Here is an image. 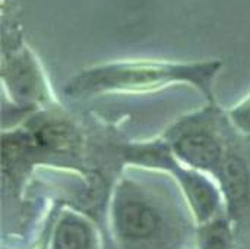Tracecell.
Instances as JSON below:
<instances>
[{"mask_svg":"<svg viewBox=\"0 0 250 249\" xmlns=\"http://www.w3.org/2000/svg\"><path fill=\"white\" fill-rule=\"evenodd\" d=\"M161 136L185 166L212 178L242 135L218 103H207L174 119Z\"/></svg>","mask_w":250,"mask_h":249,"instance_id":"7a4b0ae2","label":"cell"},{"mask_svg":"<svg viewBox=\"0 0 250 249\" xmlns=\"http://www.w3.org/2000/svg\"><path fill=\"white\" fill-rule=\"evenodd\" d=\"M226 113L234 129L242 136L250 139V92L227 109Z\"/></svg>","mask_w":250,"mask_h":249,"instance_id":"52a82bcc","label":"cell"},{"mask_svg":"<svg viewBox=\"0 0 250 249\" xmlns=\"http://www.w3.org/2000/svg\"><path fill=\"white\" fill-rule=\"evenodd\" d=\"M212 179L217 182L230 208H237L249 200L250 167L248 160L242 156L237 142L231 147Z\"/></svg>","mask_w":250,"mask_h":249,"instance_id":"5b68a950","label":"cell"},{"mask_svg":"<svg viewBox=\"0 0 250 249\" xmlns=\"http://www.w3.org/2000/svg\"><path fill=\"white\" fill-rule=\"evenodd\" d=\"M204 249H230V233L223 222L214 223L204 235Z\"/></svg>","mask_w":250,"mask_h":249,"instance_id":"ba28073f","label":"cell"},{"mask_svg":"<svg viewBox=\"0 0 250 249\" xmlns=\"http://www.w3.org/2000/svg\"><path fill=\"white\" fill-rule=\"evenodd\" d=\"M1 87L4 98L23 117L60 104L35 51L12 28L10 37L3 32Z\"/></svg>","mask_w":250,"mask_h":249,"instance_id":"3957f363","label":"cell"},{"mask_svg":"<svg viewBox=\"0 0 250 249\" xmlns=\"http://www.w3.org/2000/svg\"><path fill=\"white\" fill-rule=\"evenodd\" d=\"M223 68L220 59H117L79 69L62 91L66 98L81 101L103 95H145L186 85L201 92L207 103H217L215 84Z\"/></svg>","mask_w":250,"mask_h":249,"instance_id":"6da1fadb","label":"cell"},{"mask_svg":"<svg viewBox=\"0 0 250 249\" xmlns=\"http://www.w3.org/2000/svg\"><path fill=\"white\" fill-rule=\"evenodd\" d=\"M164 213L151 191L130 178H122L111 200V225L116 238L133 248L148 247L163 230Z\"/></svg>","mask_w":250,"mask_h":249,"instance_id":"277c9868","label":"cell"},{"mask_svg":"<svg viewBox=\"0 0 250 249\" xmlns=\"http://www.w3.org/2000/svg\"><path fill=\"white\" fill-rule=\"evenodd\" d=\"M51 249H95V233L83 217L66 213L57 223Z\"/></svg>","mask_w":250,"mask_h":249,"instance_id":"8992f818","label":"cell"}]
</instances>
